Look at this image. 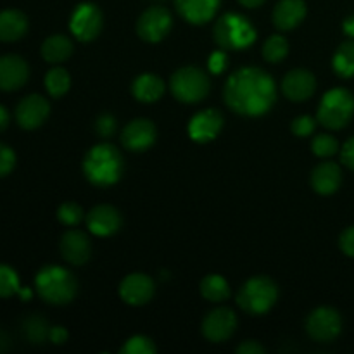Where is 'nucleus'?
<instances>
[{"label":"nucleus","mask_w":354,"mask_h":354,"mask_svg":"<svg viewBox=\"0 0 354 354\" xmlns=\"http://www.w3.org/2000/svg\"><path fill=\"white\" fill-rule=\"evenodd\" d=\"M223 99L239 116H263L277 100L275 80L261 68H241L228 76L223 86Z\"/></svg>","instance_id":"obj_1"},{"label":"nucleus","mask_w":354,"mask_h":354,"mask_svg":"<svg viewBox=\"0 0 354 354\" xmlns=\"http://www.w3.org/2000/svg\"><path fill=\"white\" fill-rule=\"evenodd\" d=\"M124 171V159L113 144L93 145L83 159V173L99 189L116 185Z\"/></svg>","instance_id":"obj_2"},{"label":"nucleus","mask_w":354,"mask_h":354,"mask_svg":"<svg viewBox=\"0 0 354 354\" xmlns=\"http://www.w3.org/2000/svg\"><path fill=\"white\" fill-rule=\"evenodd\" d=\"M37 292L45 303L54 306L69 304L78 294V280L69 270L59 265H47L35 277Z\"/></svg>","instance_id":"obj_3"},{"label":"nucleus","mask_w":354,"mask_h":354,"mask_svg":"<svg viewBox=\"0 0 354 354\" xmlns=\"http://www.w3.org/2000/svg\"><path fill=\"white\" fill-rule=\"evenodd\" d=\"M213 37L221 50H244L256 41V28L245 16L227 12L214 23Z\"/></svg>","instance_id":"obj_4"},{"label":"nucleus","mask_w":354,"mask_h":354,"mask_svg":"<svg viewBox=\"0 0 354 354\" xmlns=\"http://www.w3.org/2000/svg\"><path fill=\"white\" fill-rule=\"evenodd\" d=\"M279 299V287L270 277L258 275L249 279L237 292V304L242 311L259 317L266 315Z\"/></svg>","instance_id":"obj_5"},{"label":"nucleus","mask_w":354,"mask_h":354,"mask_svg":"<svg viewBox=\"0 0 354 354\" xmlns=\"http://www.w3.org/2000/svg\"><path fill=\"white\" fill-rule=\"evenodd\" d=\"M354 116V95L348 88H332L322 97L317 120L327 130H342Z\"/></svg>","instance_id":"obj_6"},{"label":"nucleus","mask_w":354,"mask_h":354,"mask_svg":"<svg viewBox=\"0 0 354 354\" xmlns=\"http://www.w3.org/2000/svg\"><path fill=\"white\" fill-rule=\"evenodd\" d=\"M173 97L183 104H197L209 95L211 80L201 68L185 66L173 73L169 80Z\"/></svg>","instance_id":"obj_7"},{"label":"nucleus","mask_w":354,"mask_h":354,"mask_svg":"<svg viewBox=\"0 0 354 354\" xmlns=\"http://www.w3.org/2000/svg\"><path fill=\"white\" fill-rule=\"evenodd\" d=\"M104 26V16L99 6L92 2H82L73 10L69 19V30L80 41H92L100 35Z\"/></svg>","instance_id":"obj_8"},{"label":"nucleus","mask_w":354,"mask_h":354,"mask_svg":"<svg viewBox=\"0 0 354 354\" xmlns=\"http://www.w3.org/2000/svg\"><path fill=\"white\" fill-rule=\"evenodd\" d=\"M342 330V318L337 310L330 306L317 308L310 313L306 320V332L313 341L332 342L339 337Z\"/></svg>","instance_id":"obj_9"},{"label":"nucleus","mask_w":354,"mask_h":354,"mask_svg":"<svg viewBox=\"0 0 354 354\" xmlns=\"http://www.w3.org/2000/svg\"><path fill=\"white\" fill-rule=\"evenodd\" d=\"M173 26V17L168 9L152 6L140 14L137 21V35L147 44H158L165 40Z\"/></svg>","instance_id":"obj_10"},{"label":"nucleus","mask_w":354,"mask_h":354,"mask_svg":"<svg viewBox=\"0 0 354 354\" xmlns=\"http://www.w3.org/2000/svg\"><path fill=\"white\" fill-rule=\"evenodd\" d=\"M237 328V317L230 308H216L203 320V335L209 342H227Z\"/></svg>","instance_id":"obj_11"},{"label":"nucleus","mask_w":354,"mask_h":354,"mask_svg":"<svg viewBox=\"0 0 354 354\" xmlns=\"http://www.w3.org/2000/svg\"><path fill=\"white\" fill-rule=\"evenodd\" d=\"M158 138V128L151 120L137 118L131 120L121 133V144L131 152H144L154 145Z\"/></svg>","instance_id":"obj_12"},{"label":"nucleus","mask_w":354,"mask_h":354,"mask_svg":"<svg viewBox=\"0 0 354 354\" xmlns=\"http://www.w3.org/2000/svg\"><path fill=\"white\" fill-rule=\"evenodd\" d=\"M156 294V283L145 273H130L120 283V297L130 306H144Z\"/></svg>","instance_id":"obj_13"},{"label":"nucleus","mask_w":354,"mask_h":354,"mask_svg":"<svg viewBox=\"0 0 354 354\" xmlns=\"http://www.w3.org/2000/svg\"><path fill=\"white\" fill-rule=\"evenodd\" d=\"M50 114V104L38 93L26 95L16 107V121L24 130H37L47 121Z\"/></svg>","instance_id":"obj_14"},{"label":"nucleus","mask_w":354,"mask_h":354,"mask_svg":"<svg viewBox=\"0 0 354 354\" xmlns=\"http://www.w3.org/2000/svg\"><path fill=\"white\" fill-rule=\"evenodd\" d=\"M86 227L97 237H111L118 234L123 225V216L120 211L111 204H99L92 207L90 213L85 216Z\"/></svg>","instance_id":"obj_15"},{"label":"nucleus","mask_w":354,"mask_h":354,"mask_svg":"<svg viewBox=\"0 0 354 354\" xmlns=\"http://www.w3.org/2000/svg\"><path fill=\"white\" fill-rule=\"evenodd\" d=\"M223 128V114L216 109H204L194 114L189 121V137L197 144H207L220 135Z\"/></svg>","instance_id":"obj_16"},{"label":"nucleus","mask_w":354,"mask_h":354,"mask_svg":"<svg viewBox=\"0 0 354 354\" xmlns=\"http://www.w3.org/2000/svg\"><path fill=\"white\" fill-rule=\"evenodd\" d=\"M317 90V78L308 69H292L282 80V92L292 102H304L313 97Z\"/></svg>","instance_id":"obj_17"},{"label":"nucleus","mask_w":354,"mask_h":354,"mask_svg":"<svg viewBox=\"0 0 354 354\" xmlns=\"http://www.w3.org/2000/svg\"><path fill=\"white\" fill-rule=\"evenodd\" d=\"M30 78V66L19 55H2L0 57V90L14 92L26 85Z\"/></svg>","instance_id":"obj_18"},{"label":"nucleus","mask_w":354,"mask_h":354,"mask_svg":"<svg viewBox=\"0 0 354 354\" xmlns=\"http://www.w3.org/2000/svg\"><path fill=\"white\" fill-rule=\"evenodd\" d=\"M61 254L68 263L75 266L85 265L92 256V242L82 230H68L61 237Z\"/></svg>","instance_id":"obj_19"},{"label":"nucleus","mask_w":354,"mask_h":354,"mask_svg":"<svg viewBox=\"0 0 354 354\" xmlns=\"http://www.w3.org/2000/svg\"><path fill=\"white\" fill-rule=\"evenodd\" d=\"M175 6L182 19L201 26V24H206L214 19L221 6V0H175Z\"/></svg>","instance_id":"obj_20"},{"label":"nucleus","mask_w":354,"mask_h":354,"mask_svg":"<svg viewBox=\"0 0 354 354\" xmlns=\"http://www.w3.org/2000/svg\"><path fill=\"white\" fill-rule=\"evenodd\" d=\"M308 7L304 0H280L272 14L273 24L280 31H290L304 21Z\"/></svg>","instance_id":"obj_21"},{"label":"nucleus","mask_w":354,"mask_h":354,"mask_svg":"<svg viewBox=\"0 0 354 354\" xmlns=\"http://www.w3.org/2000/svg\"><path fill=\"white\" fill-rule=\"evenodd\" d=\"M342 171L341 166L332 161L320 162L311 171V187L320 196H332L341 189Z\"/></svg>","instance_id":"obj_22"},{"label":"nucleus","mask_w":354,"mask_h":354,"mask_svg":"<svg viewBox=\"0 0 354 354\" xmlns=\"http://www.w3.org/2000/svg\"><path fill=\"white\" fill-rule=\"evenodd\" d=\"M165 82L159 78L154 73H144V75L137 76L131 83V95L144 104L158 102L162 95H165Z\"/></svg>","instance_id":"obj_23"},{"label":"nucleus","mask_w":354,"mask_h":354,"mask_svg":"<svg viewBox=\"0 0 354 354\" xmlns=\"http://www.w3.org/2000/svg\"><path fill=\"white\" fill-rule=\"evenodd\" d=\"M28 17L17 9L0 12V41H17L26 35Z\"/></svg>","instance_id":"obj_24"},{"label":"nucleus","mask_w":354,"mask_h":354,"mask_svg":"<svg viewBox=\"0 0 354 354\" xmlns=\"http://www.w3.org/2000/svg\"><path fill=\"white\" fill-rule=\"evenodd\" d=\"M75 45L66 35H52L41 44V57L50 64H61L73 55Z\"/></svg>","instance_id":"obj_25"},{"label":"nucleus","mask_w":354,"mask_h":354,"mask_svg":"<svg viewBox=\"0 0 354 354\" xmlns=\"http://www.w3.org/2000/svg\"><path fill=\"white\" fill-rule=\"evenodd\" d=\"M201 296L211 303H223L230 299L232 290L221 275H207L201 280Z\"/></svg>","instance_id":"obj_26"},{"label":"nucleus","mask_w":354,"mask_h":354,"mask_svg":"<svg viewBox=\"0 0 354 354\" xmlns=\"http://www.w3.org/2000/svg\"><path fill=\"white\" fill-rule=\"evenodd\" d=\"M334 73L341 78H353L354 76V40L342 41L332 57Z\"/></svg>","instance_id":"obj_27"},{"label":"nucleus","mask_w":354,"mask_h":354,"mask_svg":"<svg viewBox=\"0 0 354 354\" xmlns=\"http://www.w3.org/2000/svg\"><path fill=\"white\" fill-rule=\"evenodd\" d=\"M45 88H47L48 95L54 97V99L66 95L71 88V75L64 68H59V66L52 68L45 75Z\"/></svg>","instance_id":"obj_28"},{"label":"nucleus","mask_w":354,"mask_h":354,"mask_svg":"<svg viewBox=\"0 0 354 354\" xmlns=\"http://www.w3.org/2000/svg\"><path fill=\"white\" fill-rule=\"evenodd\" d=\"M287 54H289V41L282 35H272L263 44V57L266 62H272V64L282 62Z\"/></svg>","instance_id":"obj_29"},{"label":"nucleus","mask_w":354,"mask_h":354,"mask_svg":"<svg viewBox=\"0 0 354 354\" xmlns=\"http://www.w3.org/2000/svg\"><path fill=\"white\" fill-rule=\"evenodd\" d=\"M21 283L16 270L7 265H0V297L7 299L19 294Z\"/></svg>","instance_id":"obj_30"},{"label":"nucleus","mask_w":354,"mask_h":354,"mask_svg":"<svg viewBox=\"0 0 354 354\" xmlns=\"http://www.w3.org/2000/svg\"><path fill=\"white\" fill-rule=\"evenodd\" d=\"M57 220L66 227H76L85 220V211L78 203H73V201L62 203L57 209Z\"/></svg>","instance_id":"obj_31"},{"label":"nucleus","mask_w":354,"mask_h":354,"mask_svg":"<svg viewBox=\"0 0 354 354\" xmlns=\"http://www.w3.org/2000/svg\"><path fill=\"white\" fill-rule=\"evenodd\" d=\"M120 353L123 354H156L158 348H156L154 341L147 335H133L128 339L123 346H121Z\"/></svg>","instance_id":"obj_32"},{"label":"nucleus","mask_w":354,"mask_h":354,"mask_svg":"<svg viewBox=\"0 0 354 354\" xmlns=\"http://www.w3.org/2000/svg\"><path fill=\"white\" fill-rule=\"evenodd\" d=\"M311 151L318 158H332L339 151V142L330 133H320L311 140Z\"/></svg>","instance_id":"obj_33"},{"label":"nucleus","mask_w":354,"mask_h":354,"mask_svg":"<svg viewBox=\"0 0 354 354\" xmlns=\"http://www.w3.org/2000/svg\"><path fill=\"white\" fill-rule=\"evenodd\" d=\"M24 330H26L28 339H30L31 342H35V344L47 341L48 334H50V327L47 325V322H45L44 318L38 317H31L30 320H26Z\"/></svg>","instance_id":"obj_34"},{"label":"nucleus","mask_w":354,"mask_h":354,"mask_svg":"<svg viewBox=\"0 0 354 354\" xmlns=\"http://www.w3.org/2000/svg\"><path fill=\"white\" fill-rule=\"evenodd\" d=\"M290 130L296 137H310L317 130V120L313 116H308V114L297 116L290 124Z\"/></svg>","instance_id":"obj_35"},{"label":"nucleus","mask_w":354,"mask_h":354,"mask_svg":"<svg viewBox=\"0 0 354 354\" xmlns=\"http://www.w3.org/2000/svg\"><path fill=\"white\" fill-rule=\"evenodd\" d=\"M95 130L100 137L109 138L116 133L118 130V121L113 114H102V116L97 118L95 121Z\"/></svg>","instance_id":"obj_36"},{"label":"nucleus","mask_w":354,"mask_h":354,"mask_svg":"<svg viewBox=\"0 0 354 354\" xmlns=\"http://www.w3.org/2000/svg\"><path fill=\"white\" fill-rule=\"evenodd\" d=\"M16 166V154L9 145L0 142V178L7 176Z\"/></svg>","instance_id":"obj_37"},{"label":"nucleus","mask_w":354,"mask_h":354,"mask_svg":"<svg viewBox=\"0 0 354 354\" xmlns=\"http://www.w3.org/2000/svg\"><path fill=\"white\" fill-rule=\"evenodd\" d=\"M228 64V57H227V50H216L209 55V62H207V68L213 75H220L223 73V69L227 68Z\"/></svg>","instance_id":"obj_38"},{"label":"nucleus","mask_w":354,"mask_h":354,"mask_svg":"<svg viewBox=\"0 0 354 354\" xmlns=\"http://www.w3.org/2000/svg\"><path fill=\"white\" fill-rule=\"evenodd\" d=\"M339 248L346 256L354 258V225L342 232L341 237H339Z\"/></svg>","instance_id":"obj_39"},{"label":"nucleus","mask_w":354,"mask_h":354,"mask_svg":"<svg viewBox=\"0 0 354 354\" xmlns=\"http://www.w3.org/2000/svg\"><path fill=\"white\" fill-rule=\"evenodd\" d=\"M341 161H342V165L348 166L349 169H353L354 171V137L349 138V140L342 145Z\"/></svg>","instance_id":"obj_40"},{"label":"nucleus","mask_w":354,"mask_h":354,"mask_svg":"<svg viewBox=\"0 0 354 354\" xmlns=\"http://www.w3.org/2000/svg\"><path fill=\"white\" fill-rule=\"evenodd\" d=\"M266 349L256 341H245L237 348V354H265Z\"/></svg>","instance_id":"obj_41"},{"label":"nucleus","mask_w":354,"mask_h":354,"mask_svg":"<svg viewBox=\"0 0 354 354\" xmlns=\"http://www.w3.org/2000/svg\"><path fill=\"white\" fill-rule=\"evenodd\" d=\"M48 339H50L54 344H62V342L68 341V330L62 327H52L50 334H48Z\"/></svg>","instance_id":"obj_42"},{"label":"nucleus","mask_w":354,"mask_h":354,"mask_svg":"<svg viewBox=\"0 0 354 354\" xmlns=\"http://www.w3.org/2000/svg\"><path fill=\"white\" fill-rule=\"evenodd\" d=\"M9 121H10V116H9V111L6 109V107L0 104V133H2L3 130H6L7 127H9Z\"/></svg>","instance_id":"obj_43"},{"label":"nucleus","mask_w":354,"mask_h":354,"mask_svg":"<svg viewBox=\"0 0 354 354\" xmlns=\"http://www.w3.org/2000/svg\"><path fill=\"white\" fill-rule=\"evenodd\" d=\"M237 2L241 3L242 7H245V9H256V7L263 6L266 0H237Z\"/></svg>","instance_id":"obj_44"},{"label":"nucleus","mask_w":354,"mask_h":354,"mask_svg":"<svg viewBox=\"0 0 354 354\" xmlns=\"http://www.w3.org/2000/svg\"><path fill=\"white\" fill-rule=\"evenodd\" d=\"M344 30H346V33L349 35V37H354V17H349V19H346Z\"/></svg>","instance_id":"obj_45"}]
</instances>
